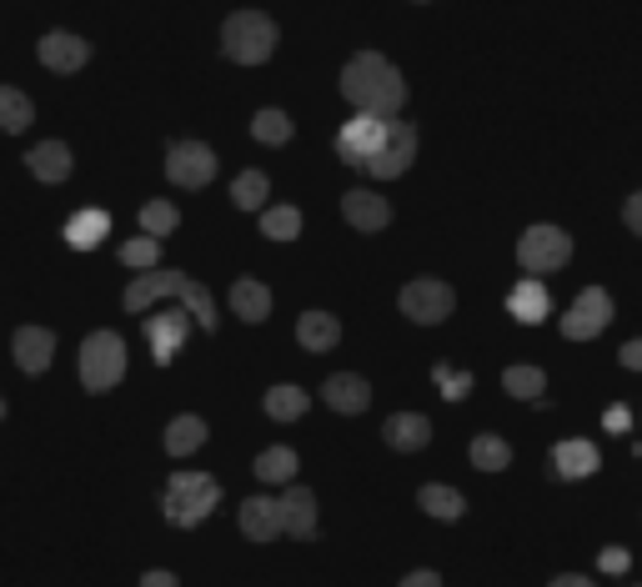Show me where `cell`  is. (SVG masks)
<instances>
[{
	"mask_svg": "<svg viewBox=\"0 0 642 587\" xmlns=\"http://www.w3.org/2000/svg\"><path fill=\"white\" fill-rule=\"evenodd\" d=\"M35 55H41L45 71L71 76V71H81V65L91 61V41H81V35H71V31H45L41 45H35Z\"/></svg>",
	"mask_w": 642,
	"mask_h": 587,
	"instance_id": "obj_13",
	"label": "cell"
},
{
	"mask_svg": "<svg viewBox=\"0 0 642 587\" xmlns=\"http://www.w3.org/2000/svg\"><path fill=\"white\" fill-rule=\"evenodd\" d=\"M191 322H197V316H181V312H161L146 322V342H151V357L161 361V367L181 357L186 337H191Z\"/></svg>",
	"mask_w": 642,
	"mask_h": 587,
	"instance_id": "obj_14",
	"label": "cell"
},
{
	"mask_svg": "<svg viewBox=\"0 0 642 587\" xmlns=\"http://www.w3.org/2000/svg\"><path fill=\"white\" fill-rule=\"evenodd\" d=\"M161 296H176V302H186V312L201 322V332H217V302H211V292L201 282H191L186 272H151L141 276V282L126 286V312L141 316L151 302H161Z\"/></svg>",
	"mask_w": 642,
	"mask_h": 587,
	"instance_id": "obj_2",
	"label": "cell"
},
{
	"mask_svg": "<svg viewBox=\"0 0 642 587\" xmlns=\"http://www.w3.org/2000/svg\"><path fill=\"white\" fill-rule=\"evenodd\" d=\"M322 402L341 417H357V412L371 407V387H367V377H357V371H331L327 387H322Z\"/></svg>",
	"mask_w": 642,
	"mask_h": 587,
	"instance_id": "obj_16",
	"label": "cell"
},
{
	"mask_svg": "<svg viewBox=\"0 0 642 587\" xmlns=\"http://www.w3.org/2000/svg\"><path fill=\"white\" fill-rule=\"evenodd\" d=\"M141 587H181V583H176V573L156 567V573H146V577H141Z\"/></svg>",
	"mask_w": 642,
	"mask_h": 587,
	"instance_id": "obj_44",
	"label": "cell"
},
{
	"mask_svg": "<svg viewBox=\"0 0 642 587\" xmlns=\"http://www.w3.org/2000/svg\"><path fill=\"white\" fill-rule=\"evenodd\" d=\"M231 312H236L241 322H266V316H272V292H266V282L236 276V282H231Z\"/></svg>",
	"mask_w": 642,
	"mask_h": 587,
	"instance_id": "obj_21",
	"label": "cell"
},
{
	"mask_svg": "<svg viewBox=\"0 0 642 587\" xmlns=\"http://www.w3.org/2000/svg\"><path fill=\"white\" fill-rule=\"evenodd\" d=\"M201 442H207V422H201V417H191V412L171 417V427H166V452H171V457H191Z\"/></svg>",
	"mask_w": 642,
	"mask_h": 587,
	"instance_id": "obj_27",
	"label": "cell"
},
{
	"mask_svg": "<svg viewBox=\"0 0 642 587\" xmlns=\"http://www.w3.org/2000/svg\"><path fill=\"white\" fill-rule=\"evenodd\" d=\"M156 256H161V237H136V241H120V266H131V272H151Z\"/></svg>",
	"mask_w": 642,
	"mask_h": 587,
	"instance_id": "obj_36",
	"label": "cell"
},
{
	"mask_svg": "<svg viewBox=\"0 0 642 587\" xmlns=\"http://www.w3.org/2000/svg\"><path fill=\"white\" fill-rule=\"evenodd\" d=\"M432 381L442 387L446 402H462V397L472 391V371H457V367H446V361H436V367H432Z\"/></svg>",
	"mask_w": 642,
	"mask_h": 587,
	"instance_id": "obj_38",
	"label": "cell"
},
{
	"mask_svg": "<svg viewBox=\"0 0 642 587\" xmlns=\"http://www.w3.org/2000/svg\"><path fill=\"white\" fill-rule=\"evenodd\" d=\"M397 306H402L407 322L436 326V322H446V316H452V306H457V292H452L446 282H436V276H417V282L402 286Z\"/></svg>",
	"mask_w": 642,
	"mask_h": 587,
	"instance_id": "obj_6",
	"label": "cell"
},
{
	"mask_svg": "<svg viewBox=\"0 0 642 587\" xmlns=\"http://www.w3.org/2000/svg\"><path fill=\"white\" fill-rule=\"evenodd\" d=\"M507 462H512V447L502 442V437H492V432L472 437V468L477 472H502Z\"/></svg>",
	"mask_w": 642,
	"mask_h": 587,
	"instance_id": "obj_34",
	"label": "cell"
},
{
	"mask_svg": "<svg viewBox=\"0 0 642 587\" xmlns=\"http://www.w3.org/2000/svg\"><path fill=\"white\" fill-rule=\"evenodd\" d=\"M236 527L241 537H251V543H272L276 533H282V502L276 497H246L236 512Z\"/></svg>",
	"mask_w": 642,
	"mask_h": 587,
	"instance_id": "obj_19",
	"label": "cell"
},
{
	"mask_svg": "<svg viewBox=\"0 0 642 587\" xmlns=\"http://www.w3.org/2000/svg\"><path fill=\"white\" fill-rule=\"evenodd\" d=\"M166 176L181 191H197V186H207L217 176V151L207 141H171L166 146Z\"/></svg>",
	"mask_w": 642,
	"mask_h": 587,
	"instance_id": "obj_9",
	"label": "cell"
},
{
	"mask_svg": "<svg viewBox=\"0 0 642 587\" xmlns=\"http://www.w3.org/2000/svg\"><path fill=\"white\" fill-rule=\"evenodd\" d=\"M397 587H442V577H436L432 567H417V573H407Z\"/></svg>",
	"mask_w": 642,
	"mask_h": 587,
	"instance_id": "obj_41",
	"label": "cell"
},
{
	"mask_svg": "<svg viewBox=\"0 0 642 587\" xmlns=\"http://www.w3.org/2000/svg\"><path fill=\"white\" fill-rule=\"evenodd\" d=\"M628 422H632V417H628V407H612V412L602 417V427H608V432H628Z\"/></svg>",
	"mask_w": 642,
	"mask_h": 587,
	"instance_id": "obj_43",
	"label": "cell"
},
{
	"mask_svg": "<svg viewBox=\"0 0 642 587\" xmlns=\"http://www.w3.org/2000/svg\"><path fill=\"white\" fill-rule=\"evenodd\" d=\"M106 237H110V211H101V207H86L66 221V247H76V251H96Z\"/></svg>",
	"mask_w": 642,
	"mask_h": 587,
	"instance_id": "obj_23",
	"label": "cell"
},
{
	"mask_svg": "<svg viewBox=\"0 0 642 587\" xmlns=\"http://www.w3.org/2000/svg\"><path fill=\"white\" fill-rule=\"evenodd\" d=\"M25 166H31L35 181L61 186V181L71 176V146H66V141H41L31 156H25Z\"/></svg>",
	"mask_w": 642,
	"mask_h": 587,
	"instance_id": "obj_22",
	"label": "cell"
},
{
	"mask_svg": "<svg viewBox=\"0 0 642 587\" xmlns=\"http://www.w3.org/2000/svg\"><path fill=\"white\" fill-rule=\"evenodd\" d=\"M282 533L302 537V543L316 537V492L302 488V482H292V488L282 492Z\"/></svg>",
	"mask_w": 642,
	"mask_h": 587,
	"instance_id": "obj_17",
	"label": "cell"
},
{
	"mask_svg": "<svg viewBox=\"0 0 642 587\" xmlns=\"http://www.w3.org/2000/svg\"><path fill=\"white\" fill-rule=\"evenodd\" d=\"M176 227H181V211H176L171 201H146V207H141V231H146V237L166 241Z\"/></svg>",
	"mask_w": 642,
	"mask_h": 587,
	"instance_id": "obj_37",
	"label": "cell"
},
{
	"mask_svg": "<svg viewBox=\"0 0 642 587\" xmlns=\"http://www.w3.org/2000/svg\"><path fill=\"white\" fill-rule=\"evenodd\" d=\"M552 468H557L562 482H582L602 468V452H598V442H588V437H567V442L552 447Z\"/></svg>",
	"mask_w": 642,
	"mask_h": 587,
	"instance_id": "obj_15",
	"label": "cell"
},
{
	"mask_svg": "<svg viewBox=\"0 0 642 587\" xmlns=\"http://www.w3.org/2000/svg\"><path fill=\"white\" fill-rule=\"evenodd\" d=\"M296 468H302V457H296L292 447H266V452L256 457V482H292Z\"/></svg>",
	"mask_w": 642,
	"mask_h": 587,
	"instance_id": "obj_30",
	"label": "cell"
},
{
	"mask_svg": "<svg viewBox=\"0 0 642 587\" xmlns=\"http://www.w3.org/2000/svg\"><path fill=\"white\" fill-rule=\"evenodd\" d=\"M217 502H221V482L207 478V472H176V478H166L161 512L176 522V527H197Z\"/></svg>",
	"mask_w": 642,
	"mask_h": 587,
	"instance_id": "obj_4",
	"label": "cell"
},
{
	"mask_svg": "<svg viewBox=\"0 0 642 587\" xmlns=\"http://www.w3.org/2000/svg\"><path fill=\"white\" fill-rule=\"evenodd\" d=\"M417 507L436 522H457L462 512H467V502H462L457 488H446V482H427V488L417 492Z\"/></svg>",
	"mask_w": 642,
	"mask_h": 587,
	"instance_id": "obj_26",
	"label": "cell"
},
{
	"mask_svg": "<svg viewBox=\"0 0 642 587\" xmlns=\"http://www.w3.org/2000/svg\"><path fill=\"white\" fill-rule=\"evenodd\" d=\"M221 51L236 65H262L276 51V21L262 11H231L221 25Z\"/></svg>",
	"mask_w": 642,
	"mask_h": 587,
	"instance_id": "obj_3",
	"label": "cell"
},
{
	"mask_svg": "<svg viewBox=\"0 0 642 587\" xmlns=\"http://www.w3.org/2000/svg\"><path fill=\"white\" fill-rule=\"evenodd\" d=\"M387 130H392V116H371V111H357V120H347V126L337 130V156L347 166H367L371 156L381 151Z\"/></svg>",
	"mask_w": 642,
	"mask_h": 587,
	"instance_id": "obj_8",
	"label": "cell"
},
{
	"mask_svg": "<svg viewBox=\"0 0 642 587\" xmlns=\"http://www.w3.org/2000/svg\"><path fill=\"white\" fill-rule=\"evenodd\" d=\"M31 120H35L31 96H25V91H15V86H0V130L21 136V130L31 126Z\"/></svg>",
	"mask_w": 642,
	"mask_h": 587,
	"instance_id": "obj_29",
	"label": "cell"
},
{
	"mask_svg": "<svg viewBox=\"0 0 642 587\" xmlns=\"http://www.w3.org/2000/svg\"><path fill=\"white\" fill-rule=\"evenodd\" d=\"M608 322H612V296L602 292V286H588V292L567 306L562 337L567 342H592V337H602V326Z\"/></svg>",
	"mask_w": 642,
	"mask_h": 587,
	"instance_id": "obj_10",
	"label": "cell"
},
{
	"mask_svg": "<svg viewBox=\"0 0 642 587\" xmlns=\"http://www.w3.org/2000/svg\"><path fill=\"white\" fill-rule=\"evenodd\" d=\"M0 417H6V397H0Z\"/></svg>",
	"mask_w": 642,
	"mask_h": 587,
	"instance_id": "obj_46",
	"label": "cell"
},
{
	"mask_svg": "<svg viewBox=\"0 0 642 587\" xmlns=\"http://www.w3.org/2000/svg\"><path fill=\"white\" fill-rule=\"evenodd\" d=\"M412 161H417V130L407 126V120H392L387 141H381V151L367 161V171L377 176V181H392V176H402Z\"/></svg>",
	"mask_w": 642,
	"mask_h": 587,
	"instance_id": "obj_11",
	"label": "cell"
},
{
	"mask_svg": "<svg viewBox=\"0 0 642 587\" xmlns=\"http://www.w3.org/2000/svg\"><path fill=\"white\" fill-rule=\"evenodd\" d=\"M292 116H286V111H276V106H266V111H256V116H251V136H256V141L262 146H282V141H292Z\"/></svg>",
	"mask_w": 642,
	"mask_h": 587,
	"instance_id": "obj_33",
	"label": "cell"
},
{
	"mask_svg": "<svg viewBox=\"0 0 642 587\" xmlns=\"http://www.w3.org/2000/svg\"><path fill=\"white\" fill-rule=\"evenodd\" d=\"M502 387H507L517 402H543L547 377H543V367H527V361H517V367L502 371Z\"/></svg>",
	"mask_w": 642,
	"mask_h": 587,
	"instance_id": "obj_28",
	"label": "cell"
},
{
	"mask_svg": "<svg viewBox=\"0 0 642 587\" xmlns=\"http://www.w3.org/2000/svg\"><path fill=\"white\" fill-rule=\"evenodd\" d=\"M296 342H302L306 352H331L341 342V322L331 312H302V322H296Z\"/></svg>",
	"mask_w": 642,
	"mask_h": 587,
	"instance_id": "obj_25",
	"label": "cell"
},
{
	"mask_svg": "<svg viewBox=\"0 0 642 587\" xmlns=\"http://www.w3.org/2000/svg\"><path fill=\"white\" fill-rule=\"evenodd\" d=\"M517 261H523L527 272H557L572 261V237L562 227H527L523 241H517Z\"/></svg>",
	"mask_w": 642,
	"mask_h": 587,
	"instance_id": "obj_7",
	"label": "cell"
},
{
	"mask_svg": "<svg viewBox=\"0 0 642 587\" xmlns=\"http://www.w3.org/2000/svg\"><path fill=\"white\" fill-rule=\"evenodd\" d=\"M622 221H628V231L642 237V191H632L628 201H622Z\"/></svg>",
	"mask_w": 642,
	"mask_h": 587,
	"instance_id": "obj_40",
	"label": "cell"
},
{
	"mask_svg": "<svg viewBox=\"0 0 642 587\" xmlns=\"http://www.w3.org/2000/svg\"><path fill=\"white\" fill-rule=\"evenodd\" d=\"M262 237H272V241H296L302 237V211L296 207H266L262 211Z\"/></svg>",
	"mask_w": 642,
	"mask_h": 587,
	"instance_id": "obj_35",
	"label": "cell"
},
{
	"mask_svg": "<svg viewBox=\"0 0 642 587\" xmlns=\"http://www.w3.org/2000/svg\"><path fill=\"white\" fill-rule=\"evenodd\" d=\"M507 312H512V322H547V312H552V296H547V286L543 282H517L507 292Z\"/></svg>",
	"mask_w": 642,
	"mask_h": 587,
	"instance_id": "obj_24",
	"label": "cell"
},
{
	"mask_svg": "<svg viewBox=\"0 0 642 587\" xmlns=\"http://www.w3.org/2000/svg\"><path fill=\"white\" fill-rule=\"evenodd\" d=\"M266 196H272L266 171H241L236 181H231V201H236L241 211H266Z\"/></svg>",
	"mask_w": 642,
	"mask_h": 587,
	"instance_id": "obj_31",
	"label": "cell"
},
{
	"mask_svg": "<svg viewBox=\"0 0 642 587\" xmlns=\"http://www.w3.org/2000/svg\"><path fill=\"white\" fill-rule=\"evenodd\" d=\"M598 567H602V573H622V567H632V553H628V547H602Z\"/></svg>",
	"mask_w": 642,
	"mask_h": 587,
	"instance_id": "obj_39",
	"label": "cell"
},
{
	"mask_svg": "<svg viewBox=\"0 0 642 587\" xmlns=\"http://www.w3.org/2000/svg\"><path fill=\"white\" fill-rule=\"evenodd\" d=\"M618 361H622V367H632V371H642V342H628V347L618 352Z\"/></svg>",
	"mask_w": 642,
	"mask_h": 587,
	"instance_id": "obj_42",
	"label": "cell"
},
{
	"mask_svg": "<svg viewBox=\"0 0 642 587\" xmlns=\"http://www.w3.org/2000/svg\"><path fill=\"white\" fill-rule=\"evenodd\" d=\"M306 407H312V397H306L302 387H272L266 391V417H272V422H296V417H306Z\"/></svg>",
	"mask_w": 642,
	"mask_h": 587,
	"instance_id": "obj_32",
	"label": "cell"
},
{
	"mask_svg": "<svg viewBox=\"0 0 642 587\" xmlns=\"http://www.w3.org/2000/svg\"><path fill=\"white\" fill-rule=\"evenodd\" d=\"M547 587H592V577H582V573H557Z\"/></svg>",
	"mask_w": 642,
	"mask_h": 587,
	"instance_id": "obj_45",
	"label": "cell"
},
{
	"mask_svg": "<svg viewBox=\"0 0 642 587\" xmlns=\"http://www.w3.org/2000/svg\"><path fill=\"white\" fill-rule=\"evenodd\" d=\"M11 357H15V367L25 371V377H41L45 367H51V357H55V332L51 326H15V337H11Z\"/></svg>",
	"mask_w": 642,
	"mask_h": 587,
	"instance_id": "obj_12",
	"label": "cell"
},
{
	"mask_svg": "<svg viewBox=\"0 0 642 587\" xmlns=\"http://www.w3.org/2000/svg\"><path fill=\"white\" fill-rule=\"evenodd\" d=\"M341 217H347L357 231H387V227H392V201L357 186V191L341 196Z\"/></svg>",
	"mask_w": 642,
	"mask_h": 587,
	"instance_id": "obj_18",
	"label": "cell"
},
{
	"mask_svg": "<svg viewBox=\"0 0 642 587\" xmlns=\"http://www.w3.org/2000/svg\"><path fill=\"white\" fill-rule=\"evenodd\" d=\"M341 96L357 111H371V116H397L407 106V81L387 55L377 51H357L341 71Z\"/></svg>",
	"mask_w": 642,
	"mask_h": 587,
	"instance_id": "obj_1",
	"label": "cell"
},
{
	"mask_svg": "<svg viewBox=\"0 0 642 587\" xmlns=\"http://www.w3.org/2000/svg\"><path fill=\"white\" fill-rule=\"evenodd\" d=\"M76 371H81V387L86 391H110L120 377H126V342L116 332H91L81 342V357H76Z\"/></svg>",
	"mask_w": 642,
	"mask_h": 587,
	"instance_id": "obj_5",
	"label": "cell"
},
{
	"mask_svg": "<svg viewBox=\"0 0 642 587\" xmlns=\"http://www.w3.org/2000/svg\"><path fill=\"white\" fill-rule=\"evenodd\" d=\"M381 437H387L397 452H422V447L432 442V422H427L422 412H392L387 427H381Z\"/></svg>",
	"mask_w": 642,
	"mask_h": 587,
	"instance_id": "obj_20",
	"label": "cell"
}]
</instances>
